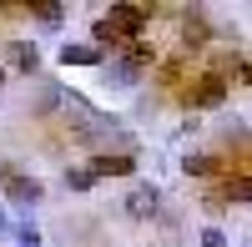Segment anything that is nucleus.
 <instances>
[{
	"label": "nucleus",
	"mask_w": 252,
	"mask_h": 247,
	"mask_svg": "<svg viewBox=\"0 0 252 247\" xmlns=\"http://www.w3.org/2000/svg\"><path fill=\"white\" fill-rule=\"evenodd\" d=\"M0 192H5V202H15V207H35V202H46V182L26 177L15 161H0Z\"/></svg>",
	"instance_id": "obj_1"
},
{
	"label": "nucleus",
	"mask_w": 252,
	"mask_h": 247,
	"mask_svg": "<svg viewBox=\"0 0 252 247\" xmlns=\"http://www.w3.org/2000/svg\"><path fill=\"white\" fill-rule=\"evenodd\" d=\"M121 212L131 217V222H152V217H161V187L136 182V187L126 192V202H121Z\"/></svg>",
	"instance_id": "obj_2"
},
{
	"label": "nucleus",
	"mask_w": 252,
	"mask_h": 247,
	"mask_svg": "<svg viewBox=\"0 0 252 247\" xmlns=\"http://www.w3.org/2000/svg\"><path fill=\"white\" fill-rule=\"evenodd\" d=\"M187 101H192V106H202V111L222 106V101H227V76H222V71H202L192 86H187Z\"/></svg>",
	"instance_id": "obj_3"
},
{
	"label": "nucleus",
	"mask_w": 252,
	"mask_h": 247,
	"mask_svg": "<svg viewBox=\"0 0 252 247\" xmlns=\"http://www.w3.org/2000/svg\"><path fill=\"white\" fill-rule=\"evenodd\" d=\"M101 20L111 26V35L121 40V46H131V40L146 31V10L141 5H111V15H101Z\"/></svg>",
	"instance_id": "obj_4"
},
{
	"label": "nucleus",
	"mask_w": 252,
	"mask_h": 247,
	"mask_svg": "<svg viewBox=\"0 0 252 247\" xmlns=\"http://www.w3.org/2000/svg\"><path fill=\"white\" fill-rule=\"evenodd\" d=\"M86 172H91V177H131V172H136V156H131V152H96V156L86 161Z\"/></svg>",
	"instance_id": "obj_5"
},
{
	"label": "nucleus",
	"mask_w": 252,
	"mask_h": 247,
	"mask_svg": "<svg viewBox=\"0 0 252 247\" xmlns=\"http://www.w3.org/2000/svg\"><path fill=\"white\" fill-rule=\"evenodd\" d=\"M101 66H106V81H116V86H136V81L146 76V66H141V61L136 56H111V61H101Z\"/></svg>",
	"instance_id": "obj_6"
},
{
	"label": "nucleus",
	"mask_w": 252,
	"mask_h": 247,
	"mask_svg": "<svg viewBox=\"0 0 252 247\" xmlns=\"http://www.w3.org/2000/svg\"><path fill=\"white\" fill-rule=\"evenodd\" d=\"M5 61H10L15 76H35V71H40V51H35V40H10V46H5Z\"/></svg>",
	"instance_id": "obj_7"
},
{
	"label": "nucleus",
	"mask_w": 252,
	"mask_h": 247,
	"mask_svg": "<svg viewBox=\"0 0 252 247\" xmlns=\"http://www.w3.org/2000/svg\"><path fill=\"white\" fill-rule=\"evenodd\" d=\"M101 56L91 40H66V46H61V66H101Z\"/></svg>",
	"instance_id": "obj_8"
},
{
	"label": "nucleus",
	"mask_w": 252,
	"mask_h": 247,
	"mask_svg": "<svg viewBox=\"0 0 252 247\" xmlns=\"http://www.w3.org/2000/svg\"><path fill=\"white\" fill-rule=\"evenodd\" d=\"M31 20H40V26H61L66 20V5H56V0H31Z\"/></svg>",
	"instance_id": "obj_9"
},
{
	"label": "nucleus",
	"mask_w": 252,
	"mask_h": 247,
	"mask_svg": "<svg viewBox=\"0 0 252 247\" xmlns=\"http://www.w3.org/2000/svg\"><path fill=\"white\" fill-rule=\"evenodd\" d=\"M182 46H187V51H202V46H207V20H202V15H187V20H182Z\"/></svg>",
	"instance_id": "obj_10"
},
{
	"label": "nucleus",
	"mask_w": 252,
	"mask_h": 247,
	"mask_svg": "<svg viewBox=\"0 0 252 247\" xmlns=\"http://www.w3.org/2000/svg\"><path fill=\"white\" fill-rule=\"evenodd\" d=\"M182 172H187V177H212V172H217V156H207V152L182 156Z\"/></svg>",
	"instance_id": "obj_11"
},
{
	"label": "nucleus",
	"mask_w": 252,
	"mask_h": 247,
	"mask_svg": "<svg viewBox=\"0 0 252 247\" xmlns=\"http://www.w3.org/2000/svg\"><path fill=\"white\" fill-rule=\"evenodd\" d=\"M217 197H222V207H232V202H237V207H242V202L252 197V182H247V177H237V182H227V187H222Z\"/></svg>",
	"instance_id": "obj_12"
},
{
	"label": "nucleus",
	"mask_w": 252,
	"mask_h": 247,
	"mask_svg": "<svg viewBox=\"0 0 252 247\" xmlns=\"http://www.w3.org/2000/svg\"><path fill=\"white\" fill-rule=\"evenodd\" d=\"M66 187H71V192H91V187H96V177H91L86 167H66Z\"/></svg>",
	"instance_id": "obj_13"
},
{
	"label": "nucleus",
	"mask_w": 252,
	"mask_h": 247,
	"mask_svg": "<svg viewBox=\"0 0 252 247\" xmlns=\"http://www.w3.org/2000/svg\"><path fill=\"white\" fill-rule=\"evenodd\" d=\"M10 232H15V247H46L40 232H35V222H20V227H10Z\"/></svg>",
	"instance_id": "obj_14"
},
{
	"label": "nucleus",
	"mask_w": 252,
	"mask_h": 247,
	"mask_svg": "<svg viewBox=\"0 0 252 247\" xmlns=\"http://www.w3.org/2000/svg\"><path fill=\"white\" fill-rule=\"evenodd\" d=\"M202 247H227V232L222 227H202Z\"/></svg>",
	"instance_id": "obj_15"
},
{
	"label": "nucleus",
	"mask_w": 252,
	"mask_h": 247,
	"mask_svg": "<svg viewBox=\"0 0 252 247\" xmlns=\"http://www.w3.org/2000/svg\"><path fill=\"white\" fill-rule=\"evenodd\" d=\"M10 232V212H5V202H0V237Z\"/></svg>",
	"instance_id": "obj_16"
},
{
	"label": "nucleus",
	"mask_w": 252,
	"mask_h": 247,
	"mask_svg": "<svg viewBox=\"0 0 252 247\" xmlns=\"http://www.w3.org/2000/svg\"><path fill=\"white\" fill-rule=\"evenodd\" d=\"M0 86H5V66H0Z\"/></svg>",
	"instance_id": "obj_17"
}]
</instances>
